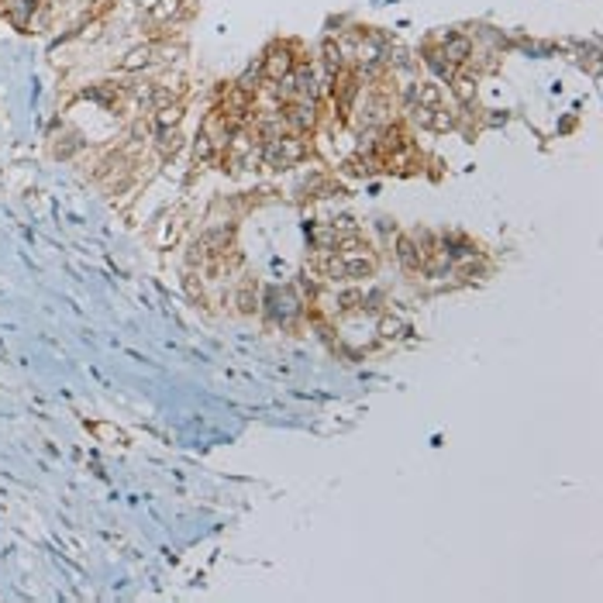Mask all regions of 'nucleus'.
I'll return each instance as SVG.
<instances>
[{
  "instance_id": "1",
  "label": "nucleus",
  "mask_w": 603,
  "mask_h": 603,
  "mask_svg": "<svg viewBox=\"0 0 603 603\" xmlns=\"http://www.w3.org/2000/svg\"><path fill=\"white\" fill-rule=\"evenodd\" d=\"M190 14H193L190 0H155V4L145 11V24H148V28H163L159 35L166 38L169 28H176L180 21H187Z\"/></svg>"
},
{
  "instance_id": "8",
  "label": "nucleus",
  "mask_w": 603,
  "mask_h": 603,
  "mask_svg": "<svg viewBox=\"0 0 603 603\" xmlns=\"http://www.w3.org/2000/svg\"><path fill=\"white\" fill-rule=\"evenodd\" d=\"M397 259H400L404 269H410V272L421 269V252L410 245V239H400V245H397Z\"/></svg>"
},
{
  "instance_id": "6",
  "label": "nucleus",
  "mask_w": 603,
  "mask_h": 603,
  "mask_svg": "<svg viewBox=\"0 0 603 603\" xmlns=\"http://www.w3.org/2000/svg\"><path fill=\"white\" fill-rule=\"evenodd\" d=\"M414 100H417V107H445V87H438V83H417Z\"/></svg>"
},
{
  "instance_id": "4",
  "label": "nucleus",
  "mask_w": 603,
  "mask_h": 603,
  "mask_svg": "<svg viewBox=\"0 0 603 603\" xmlns=\"http://www.w3.org/2000/svg\"><path fill=\"white\" fill-rule=\"evenodd\" d=\"M376 272V263L365 255H345V259H338L331 265V276H341V280H365V276H373Z\"/></svg>"
},
{
  "instance_id": "10",
  "label": "nucleus",
  "mask_w": 603,
  "mask_h": 603,
  "mask_svg": "<svg viewBox=\"0 0 603 603\" xmlns=\"http://www.w3.org/2000/svg\"><path fill=\"white\" fill-rule=\"evenodd\" d=\"M380 331H383L386 338H400L397 331H407V324H404V321H383V324H380Z\"/></svg>"
},
{
  "instance_id": "2",
  "label": "nucleus",
  "mask_w": 603,
  "mask_h": 603,
  "mask_svg": "<svg viewBox=\"0 0 603 603\" xmlns=\"http://www.w3.org/2000/svg\"><path fill=\"white\" fill-rule=\"evenodd\" d=\"M297 66V55H293V42H276V46L265 48L263 63H259V72H263L269 83H280L287 80L289 72Z\"/></svg>"
},
{
  "instance_id": "7",
  "label": "nucleus",
  "mask_w": 603,
  "mask_h": 603,
  "mask_svg": "<svg viewBox=\"0 0 603 603\" xmlns=\"http://www.w3.org/2000/svg\"><path fill=\"white\" fill-rule=\"evenodd\" d=\"M159 152H163V159H172L180 148H183V138H180V131H176V124H166V128H159Z\"/></svg>"
},
{
  "instance_id": "9",
  "label": "nucleus",
  "mask_w": 603,
  "mask_h": 603,
  "mask_svg": "<svg viewBox=\"0 0 603 603\" xmlns=\"http://www.w3.org/2000/svg\"><path fill=\"white\" fill-rule=\"evenodd\" d=\"M90 431H94L96 438H104L107 445H128V434L121 431V428H114V424H90Z\"/></svg>"
},
{
  "instance_id": "3",
  "label": "nucleus",
  "mask_w": 603,
  "mask_h": 603,
  "mask_svg": "<svg viewBox=\"0 0 603 603\" xmlns=\"http://www.w3.org/2000/svg\"><path fill=\"white\" fill-rule=\"evenodd\" d=\"M307 155V145L300 142V138H269L265 145V159H269V166H293V163H300Z\"/></svg>"
},
{
  "instance_id": "5",
  "label": "nucleus",
  "mask_w": 603,
  "mask_h": 603,
  "mask_svg": "<svg viewBox=\"0 0 603 603\" xmlns=\"http://www.w3.org/2000/svg\"><path fill=\"white\" fill-rule=\"evenodd\" d=\"M155 63V42L148 38L145 46H138V48H131L124 59L118 63V70L121 72H135V70H145V66H152Z\"/></svg>"
}]
</instances>
